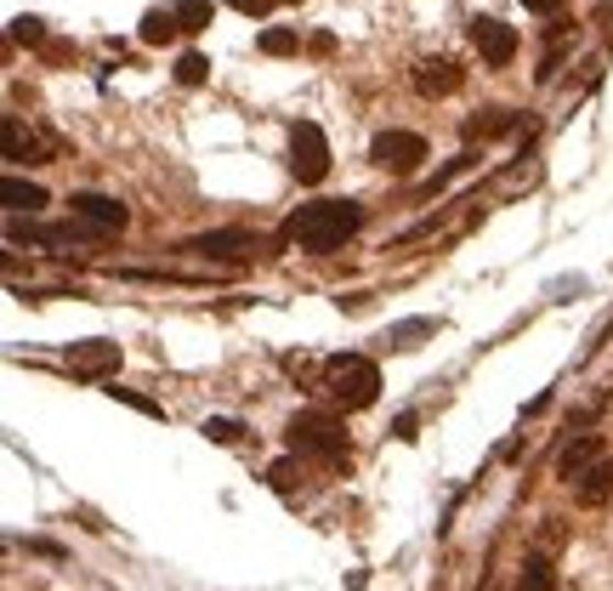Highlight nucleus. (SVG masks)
Returning <instances> with one entry per match:
<instances>
[{"mask_svg": "<svg viewBox=\"0 0 613 591\" xmlns=\"http://www.w3.org/2000/svg\"><path fill=\"white\" fill-rule=\"evenodd\" d=\"M177 29H182L177 12H148V18H143V41H148V46H165V41H177Z\"/></svg>", "mask_w": 613, "mask_h": 591, "instance_id": "nucleus-17", "label": "nucleus"}, {"mask_svg": "<svg viewBox=\"0 0 613 591\" xmlns=\"http://www.w3.org/2000/svg\"><path fill=\"white\" fill-rule=\"evenodd\" d=\"M109 399H120V404H131V410H143V415H154V421L165 415L154 399H143V392H131V387H109Z\"/></svg>", "mask_w": 613, "mask_h": 591, "instance_id": "nucleus-23", "label": "nucleus"}, {"mask_svg": "<svg viewBox=\"0 0 613 591\" xmlns=\"http://www.w3.org/2000/svg\"><path fill=\"white\" fill-rule=\"evenodd\" d=\"M233 7L245 12V18H261V12H272V0H233Z\"/></svg>", "mask_w": 613, "mask_h": 591, "instance_id": "nucleus-26", "label": "nucleus"}, {"mask_svg": "<svg viewBox=\"0 0 613 591\" xmlns=\"http://www.w3.org/2000/svg\"><path fill=\"white\" fill-rule=\"evenodd\" d=\"M68 211H75V222H91L97 234H120V227L131 222V211L120 200H109V193H91V188L68 193Z\"/></svg>", "mask_w": 613, "mask_h": 591, "instance_id": "nucleus-7", "label": "nucleus"}, {"mask_svg": "<svg viewBox=\"0 0 613 591\" xmlns=\"http://www.w3.org/2000/svg\"><path fill=\"white\" fill-rule=\"evenodd\" d=\"M290 449L296 455H324V461H347V426H341L335 415H324V410H301V415H290Z\"/></svg>", "mask_w": 613, "mask_h": 591, "instance_id": "nucleus-3", "label": "nucleus"}, {"mask_svg": "<svg viewBox=\"0 0 613 591\" xmlns=\"http://www.w3.org/2000/svg\"><path fill=\"white\" fill-rule=\"evenodd\" d=\"M528 12H539V18H551V12H562V0H523Z\"/></svg>", "mask_w": 613, "mask_h": 591, "instance_id": "nucleus-27", "label": "nucleus"}, {"mask_svg": "<svg viewBox=\"0 0 613 591\" xmlns=\"http://www.w3.org/2000/svg\"><path fill=\"white\" fill-rule=\"evenodd\" d=\"M0 200H7V211L12 216H34V211H46V188L41 182H23V177H7V182H0Z\"/></svg>", "mask_w": 613, "mask_h": 591, "instance_id": "nucleus-14", "label": "nucleus"}, {"mask_svg": "<svg viewBox=\"0 0 613 591\" xmlns=\"http://www.w3.org/2000/svg\"><path fill=\"white\" fill-rule=\"evenodd\" d=\"M364 227V205L358 200H319V205H301L290 222H285V239L313 250V256H330L341 250L353 234Z\"/></svg>", "mask_w": 613, "mask_h": 591, "instance_id": "nucleus-1", "label": "nucleus"}, {"mask_svg": "<svg viewBox=\"0 0 613 591\" xmlns=\"http://www.w3.org/2000/svg\"><path fill=\"white\" fill-rule=\"evenodd\" d=\"M511 125H517V120H511V109H494L489 120H471L466 137H494V131H511Z\"/></svg>", "mask_w": 613, "mask_h": 591, "instance_id": "nucleus-21", "label": "nucleus"}, {"mask_svg": "<svg viewBox=\"0 0 613 591\" xmlns=\"http://www.w3.org/2000/svg\"><path fill=\"white\" fill-rule=\"evenodd\" d=\"M12 41L41 46V41H46V23H41V18H18V23H12Z\"/></svg>", "mask_w": 613, "mask_h": 591, "instance_id": "nucleus-24", "label": "nucleus"}, {"mask_svg": "<svg viewBox=\"0 0 613 591\" xmlns=\"http://www.w3.org/2000/svg\"><path fill=\"white\" fill-rule=\"evenodd\" d=\"M369 159L392 177H409V171H421V159H426V137H415V131H381V137L369 143Z\"/></svg>", "mask_w": 613, "mask_h": 591, "instance_id": "nucleus-5", "label": "nucleus"}, {"mask_svg": "<svg viewBox=\"0 0 613 591\" xmlns=\"http://www.w3.org/2000/svg\"><path fill=\"white\" fill-rule=\"evenodd\" d=\"M437 331V324L432 319H409V324H392V331L381 336L387 347H398V353H409V347H421V336H432Z\"/></svg>", "mask_w": 613, "mask_h": 591, "instance_id": "nucleus-16", "label": "nucleus"}, {"mask_svg": "<svg viewBox=\"0 0 613 591\" xmlns=\"http://www.w3.org/2000/svg\"><path fill=\"white\" fill-rule=\"evenodd\" d=\"M188 250H193V256L233 261V256H250V250H256V239L245 234V227H216V234H199V239H188Z\"/></svg>", "mask_w": 613, "mask_h": 591, "instance_id": "nucleus-9", "label": "nucleus"}, {"mask_svg": "<svg viewBox=\"0 0 613 591\" xmlns=\"http://www.w3.org/2000/svg\"><path fill=\"white\" fill-rule=\"evenodd\" d=\"M256 46H261L267 57H290V52H296L301 41H296V29H267V35H261Z\"/></svg>", "mask_w": 613, "mask_h": 591, "instance_id": "nucleus-20", "label": "nucleus"}, {"mask_svg": "<svg viewBox=\"0 0 613 591\" xmlns=\"http://www.w3.org/2000/svg\"><path fill=\"white\" fill-rule=\"evenodd\" d=\"M204 80H211V57L182 52V57H177V86H204Z\"/></svg>", "mask_w": 613, "mask_h": 591, "instance_id": "nucleus-19", "label": "nucleus"}, {"mask_svg": "<svg viewBox=\"0 0 613 591\" xmlns=\"http://www.w3.org/2000/svg\"><path fill=\"white\" fill-rule=\"evenodd\" d=\"M170 12H177V23L188 29V35H199V29H211V18H216L211 0H170Z\"/></svg>", "mask_w": 613, "mask_h": 591, "instance_id": "nucleus-15", "label": "nucleus"}, {"mask_svg": "<svg viewBox=\"0 0 613 591\" xmlns=\"http://www.w3.org/2000/svg\"><path fill=\"white\" fill-rule=\"evenodd\" d=\"M68 370L75 376H114L120 370V342H102V336L75 342L68 347Z\"/></svg>", "mask_w": 613, "mask_h": 591, "instance_id": "nucleus-8", "label": "nucleus"}, {"mask_svg": "<svg viewBox=\"0 0 613 591\" xmlns=\"http://www.w3.org/2000/svg\"><path fill=\"white\" fill-rule=\"evenodd\" d=\"M0 143H7V159H12V166H41V159H46V143L34 137L23 120H7V125H0Z\"/></svg>", "mask_w": 613, "mask_h": 591, "instance_id": "nucleus-11", "label": "nucleus"}, {"mask_svg": "<svg viewBox=\"0 0 613 591\" xmlns=\"http://www.w3.org/2000/svg\"><path fill=\"white\" fill-rule=\"evenodd\" d=\"M324 392L347 410H369L381 399V370H375V358H364V353H335L324 365Z\"/></svg>", "mask_w": 613, "mask_h": 591, "instance_id": "nucleus-2", "label": "nucleus"}, {"mask_svg": "<svg viewBox=\"0 0 613 591\" xmlns=\"http://www.w3.org/2000/svg\"><path fill=\"white\" fill-rule=\"evenodd\" d=\"M573 495L586 501V506H602V501H613V455H602V461H597L586 478H573Z\"/></svg>", "mask_w": 613, "mask_h": 591, "instance_id": "nucleus-13", "label": "nucleus"}, {"mask_svg": "<svg viewBox=\"0 0 613 591\" xmlns=\"http://www.w3.org/2000/svg\"><path fill=\"white\" fill-rule=\"evenodd\" d=\"M204 438H211V444H238V438H245V426L227 421V415H216V421H204Z\"/></svg>", "mask_w": 613, "mask_h": 591, "instance_id": "nucleus-22", "label": "nucleus"}, {"mask_svg": "<svg viewBox=\"0 0 613 591\" xmlns=\"http://www.w3.org/2000/svg\"><path fill=\"white\" fill-rule=\"evenodd\" d=\"M602 455H608V449H602V438H597V433H579V438H573V444L562 449L557 472H562V478L573 483V478H586V472H591V467L602 461Z\"/></svg>", "mask_w": 613, "mask_h": 591, "instance_id": "nucleus-12", "label": "nucleus"}, {"mask_svg": "<svg viewBox=\"0 0 613 591\" xmlns=\"http://www.w3.org/2000/svg\"><path fill=\"white\" fill-rule=\"evenodd\" d=\"M471 46L483 52V63H489V69H505V63L523 52L517 29H511V23H500V18H471Z\"/></svg>", "mask_w": 613, "mask_h": 591, "instance_id": "nucleus-6", "label": "nucleus"}, {"mask_svg": "<svg viewBox=\"0 0 613 591\" xmlns=\"http://www.w3.org/2000/svg\"><path fill=\"white\" fill-rule=\"evenodd\" d=\"M267 483H272V489H285V495H290V489H296V461H272Z\"/></svg>", "mask_w": 613, "mask_h": 591, "instance_id": "nucleus-25", "label": "nucleus"}, {"mask_svg": "<svg viewBox=\"0 0 613 591\" xmlns=\"http://www.w3.org/2000/svg\"><path fill=\"white\" fill-rule=\"evenodd\" d=\"M517 591H557L551 564H545V557H528V564H523V580H517Z\"/></svg>", "mask_w": 613, "mask_h": 591, "instance_id": "nucleus-18", "label": "nucleus"}, {"mask_svg": "<svg viewBox=\"0 0 613 591\" xmlns=\"http://www.w3.org/2000/svg\"><path fill=\"white\" fill-rule=\"evenodd\" d=\"M460 63H449V57H426V63H415V86H421V97H449V91H460Z\"/></svg>", "mask_w": 613, "mask_h": 591, "instance_id": "nucleus-10", "label": "nucleus"}, {"mask_svg": "<svg viewBox=\"0 0 613 591\" xmlns=\"http://www.w3.org/2000/svg\"><path fill=\"white\" fill-rule=\"evenodd\" d=\"M290 171L301 182H324L330 177V143L313 120H296L290 125Z\"/></svg>", "mask_w": 613, "mask_h": 591, "instance_id": "nucleus-4", "label": "nucleus"}]
</instances>
